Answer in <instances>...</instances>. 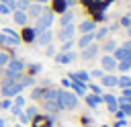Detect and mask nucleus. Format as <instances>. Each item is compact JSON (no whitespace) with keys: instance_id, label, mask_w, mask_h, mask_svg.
<instances>
[{"instance_id":"1","label":"nucleus","mask_w":131,"mask_h":127,"mask_svg":"<svg viewBox=\"0 0 131 127\" xmlns=\"http://www.w3.org/2000/svg\"><path fill=\"white\" fill-rule=\"evenodd\" d=\"M23 70H25L23 59L10 57V59H8V64H6V78H10V80H18V78H20V74H23Z\"/></svg>"},{"instance_id":"2","label":"nucleus","mask_w":131,"mask_h":127,"mask_svg":"<svg viewBox=\"0 0 131 127\" xmlns=\"http://www.w3.org/2000/svg\"><path fill=\"white\" fill-rule=\"evenodd\" d=\"M51 23H53V10H43V14L37 18V23H35V27H33L35 35H39L41 31H47V29L51 27Z\"/></svg>"},{"instance_id":"3","label":"nucleus","mask_w":131,"mask_h":127,"mask_svg":"<svg viewBox=\"0 0 131 127\" xmlns=\"http://www.w3.org/2000/svg\"><path fill=\"white\" fill-rule=\"evenodd\" d=\"M23 90V86L18 84V80H10V78H6L4 82H2V86H0V92H2V96H16L18 92Z\"/></svg>"},{"instance_id":"4","label":"nucleus","mask_w":131,"mask_h":127,"mask_svg":"<svg viewBox=\"0 0 131 127\" xmlns=\"http://www.w3.org/2000/svg\"><path fill=\"white\" fill-rule=\"evenodd\" d=\"M59 107L61 109H68V111H74L78 107V96L70 90H61L59 92Z\"/></svg>"},{"instance_id":"5","label":"nucleus","mask_w":131,"mask_h":127,"mask_svg":"<svg viewBox=\"0 0 131 127\" xmlns=\"http://www.w3.org/2000/svg\"><path fill=\"white\" fill-rule=\"evenodd\" d=\"M18 43H20V37L12 29H4L0 33V45H18Z\"/></svg>"},{"instance_id":"6","label":"nucleus","mask_w":131,"mask_h":127,"mask_svg":"<svg viewBox=\"0 0 131 127\" xmlns=\"http://www.w3.org/2000/svg\"><path fill=\"white\" fill-rule=\"evenodd\" d=\"M59 92L61 90H57V88H49V90H43V102H53V104H59ZM61 109V107H59Z\"/></svg>"},{"instance_id":"7","label":"nucleus","mask_w":131,"mask_h":127,"mask_svg":"<svg viewBox=\"0 0 131 127\" xmlns=\"http://www.w3.org/2000/svg\"><path fill=\"white\" fill-rule=\"evenodd\" d=\"M100 66H102V70H106V72H115V70H117V59L106 53V55H102Z\"/></svg>"},{"instance_id":"8","label":"nucleus","mask_w":131,"mask_h":127,"mask_svg":"<svg viewBox=\"0 0 131 127\" xmlns=\"http://www.w3.org/2000/svg\"><path fill=\"white\" fill-rule=\"evenodd\" d=\"M74 31H76V27H74V25H66V27H61V31H59L57 39H59V41H68V39H72V37H74Z\"/></svg>"},{"instance_id":"9","label":"nucleus","mask_w":131,"mask_h":127,"mask_svg":"<svg viewBox=\"0 0 131 127\" xmlns=\"http://www.w3.org/2000/svg\"><path fill=\"white\" fill-rule=\"evenodd\" d=\"M96 53H98V45L96 43H90V45H86L82 49V59H92Z\"/></svg>"},{"instance_id":"10","label":"nucleus","mask_w":131,"mask_h":127,"mask_svg":"<svg viewBox=\"0 0 131 127\" xmlns=\"http://www.w3.org/2000/svg\"><path fill=\"white\" fill-rule=\"evenodd\" d=\"M35 39H37V43H39V45H49V43H51V39H53V33L47 29V31H41Z\"/></svg>"},{"instance_id":"11","label":"nucleus","mask_w":131,"mask_h":127,"mask_svg":"<svg viewBox=\"0 0 131 127\" xmlns=\"http://www.w3.org/2000/svg\"><path fill=\"white\" fill-rule=\"evenodd\" d=\"M55 59H57V64H70V61L76 59V55H74L72 51H61V53L55 55Z\"/></svg>"},{"instance_id":"12","label":"nucleus","mask_w":131,"mask_h":127,"mask_svg":"<svg viewBox=\"0 0 131 127\" xmlns=\"http://www.w3.org/2000/svg\"><path fill=\"white\" fill-rule=\"evenodd\" d=\"M88 78H90V74L84 72V70H82V72H72V74H70V80H72V82H84V84H86Z\"/></svg>"},{"instance_id":"13","label":"nucleus","mask_w":131,"mask_h":127,"mask_svg":"<svg viewBox=\"0 0 131 127\" xmlns=\"http://www.w3.org/2000/svg\"><path fill=\"white\" fill-rule=\"evenodd\" d=\"M33 127H51V117H33Z\"/></svg>"},{"instance_id":"14","label":"nucleus","mask_w":131,"mask_h":127,"mask_svg":"<svg viewBox=\"0 0 131 127\" xmlns=\"http://www.w3.org/2000/svg\"><path fill=\"white\" fill-rule=\"evenodd\" d=\"M90 43H94V33H82V37H80V41H78V47L84 49V47L90 45Z\"/></svg>"},{"instance_id":"15","label":"nucleus","mask_w":131,"mask_h":127,"mask_svg":"<svg viewBox=\"0 0 131 127\" xmlns=\"http://www.w3.org/2000/svg\"><path fill=\"white\" fill-rule=\"evenodd\" d=\"M102 102H106V107H108V111H111V113L119 111V102H117V98H115L113 94H106V96L102 98Z\"/></svg>"},{"instance_id":"16","label":"nucleus","mask_w":131,"mask_h":127,"mask_svg":"<svg viewBox=\"0 0 131 127\" xmlns=\"http://www.w3.org/2000/svg\"><path fill=\"white\" fill-rule=\"evenodd\" d=\"M113 57H115L117 61H121V59H127V57H131V51H127V49L121 45V47H115V53H113Z\"/></svg>"},{"instance_id":"17","label":"nucleus","mask_w":131,"mask_h":127,"mask_svg":"<svg viewBox=\"0 0 131 127\" xmlns=\"http://www.w3.org/2000/svg\"><path fill=\"white\" fill-rule=\"evenodd\" d=\"M100 82H102V86H106V88H111V86H117V82H119V78H117V76H113V74H104V76L100 78Z\"/></svg>"},{"instance_id":"18","label":"nucleus","mask_w":131,"mask_h":127,"mask_svg":"<svg viewBox=\"0 0 131 127\" xmlns=\"http://www.w3.org/2000/svg\"><path fill=\"white\" fill-rule=\"evenodd\" d=\"M94 27H96L94 20H82L78 29H80V33H94Z\"/></svg>"},{"instance_id":"19","label":"nucleus","mask_w":131,"mask_h":127,"mask_svg":"<svg viewBox=\"0 0 131 127\" xmlns=\"http://www.w3.org/2000/svg\"><path fill=\"white\" fill-rule=\"evenodd\" d=\"M86 102H88V107L96 109V107L102 102V96H100V94H88V96H86Z\"/></svg>"},{"instance_id":"20","label":"nucleus","mask_w":131,"mask_h":127,"mask_svg":"<svg viewBox=\"0 0 131 127\" xmlns=\"http://www.w3.org/2000/svg\"><path fill=\"white\" fill-rule=\"evenodd\" d=\"M14 23L16 25H20V27H25L27 25V12H23V10H14Z\"/></svg>"},{"instance_id":"21","label":"nucleus","mask_w":131,"mask_h":127,"mask_svg":"<svg viewBox=\"0 0 131 127\" xmlns=\"http://www.w3.org/2000/svg\"><path fill=\"white\" fill-rule=\"evenodd\" d=\"M29 14H31L33 18H39V16L43 14V6H41V4H31V6H29Z\"/></svg>"},{"instance_id":"22","label":"nucleus","mask_w":131,"mask_h":127,"mask_svg":"<svg viewBox=\"0 0 131 127\" xmlns=\"http://www.w3.org/2000/svg\"><path fill=\"white\" fill-rule=\"evenodd\" d=\"M117 70H121V72H129V70H131V57L117 61Z\"/></svg>"},{"instance_id":"23","label":"nucleus","mask_w":131,"mask_h":127,"mask_svg":"<svg viewBox=\"0 0 131 127\" xmlns=\"http://www.w3.org/2000/svg\"><path fill=\"white\" fill-rule=\"evenodd\" d=\"M31 6V0H14V10H29Z\"/></svg>"},{"instance_id":"24","label":"nucleus","mask_w":131,"mask_h":127,"mask_svg":"<svg viewBox=\"0 0 131 127\" xmlns=\"http://www.w3.org/2000/svg\"><path fill=\"white\" fill-rule=\"evenodd\" d=\"M72 18H74V12H72V10L63 12V14H61V27H66V25H72Z\"/></svg>"},{"instance_id":"25","label":"nucleus","mask_w":131,"mask_h":127,"mask_svg":"<svg viewBox=\"0 0 131 127\" xmlns=\"http://www.w3.org/2000/svg\"><path fill=\"white\" fill-rule=\"evenodd\" d=\"M72 88L76 90V96L86 92V84H84V82H72Z\"/></svg>"},{"instance_id":"26","label":"nucleus","mask_w":131,"mask_h":127,"mask_svg":"<svg viewBox=\"0 0 131 127\" xmlns=\"http://www.w3.org/2000/svg\"><path fill=\"white\" fill-rule=\"evenodd\" d=\"M53 8H55L57 12H66L68 2H66V0H53Z\"/></svg>"},{"instance_id":"27","label":"nucleus","mask_w":131,"mask_h":127,"mask_svg":"<svg viewBox=\"0 0 131 127\" xmlns=\"http://www.w3.org/2000/svg\"><path fill=\"white\" fill-rule=\"evenodd\" d=\"M117 86H121V88H131V78H129V76H121L119 82H117Z\"/></svg>"},{"instance_id":"28","label":"nucleus","mask_w":131,"mask_h":127,"mask_svg":"<svg viewBox=\"0 0 131 127\" xmlns=\"http://www.w3.org/2000/svg\"><path fill=\"white\" fill-rule=\"evenodd\" d=\"M35 37H37V35H35L33 29H25V33H23V39H25V41H33Z\"/></svg>"},{"instance_id":"29","label":"nucleus","mask_w":131,"mask_h":127,"mask_svg":"<svg viewBox=\"0 0 131 127\" xmlns=\"http://www.w3.org/2000/svg\"><path fill=\"white\" fill-rule=\"evenodd\" d=\"M18 84L25 88V86H31L33 84V76H27V78H18Z\"/></svg>"},{"instance_id":"30","label":"nucleus","mask_w":131,"mask_h":127,"mask_svg":"<svg viewBox=\"0 0 131 127\" xmlns=\"http://www.w3.org/2000/svg\"><path fill=\"white\" fill-rule=\"evenodd\" d=\"M106 33H108V29H106V27H102L98 33H94V39H98V41H100V39H104V37H106Z\"/></svg>"},{"instance_id":"31","label":"nucleus","mask_w":131,"mask_h":127,"mask_svg":"<svg viewBox=\"0 0 131 127\" xmlns=\"http://www.w3.org/2000/svg\"><path fill=\"white\" fill-rule=\"evenodd\" d=\"M8 59H10V55L4 53V51H0V68H4V66L8 64Z\"/></svg>"},{"instance_id":"32","label":"nucleus","mask_w":131,"mask_h":127,"mask_svg":"<svg viewBox=\"0 0 131 127\" xmlns=\"http://www.w3.org/2000/svg\"><path fill=\"white\" fill-rule=\"evenodd\" d=\"M115 47H117V45H115V41H106V43L102 45V49H104V51H115Z\"/></svg>"},{"instance_id":"33","label":"nucleus","mask_w":131,"mask_h":127,"mask_svg":"<svg viewBox=\"0 0 131 127\" xmlns=\"http://www.w3.org/2000/svg\"><path fill=\"white\" fill-rule=\"evenodd\" d=\"M25 115H27V117H29V119H33V117H37V109H35V107H29V109H27V113H25Z\"/></svg>"},{"instance_id":"34","label":"nucleus","mask_w":131,"mask_h":127,"mask_svg":"<svg viewBox=\"0 0 131 127\" xmlns=\"http://www.w3.org/2000/svg\"><path fill=\"white\" fill-rule=\"evenodd\" d=\"M31 96H33V98H41V96H43V88H35V90L31 92Z\"/></svg>"},{"instance_id":"35","label":"nucleus","mask_w":131,"mask_h":127,"mask_svg":"<svg viewBox=\"0 0 131 127\" xmlns=\"http://www.w3.org/2000/svg\"><path fill=\"white\" fill-rule=\"evenodd\" d=\"M63 45H61V51H70V47H72V39H68V41H61Z\"/></svg>"},{"instance_id":"36","label":"nucleus","mask_w":131,"mask_h":127,"mask_svg":"<svg viewBox=\"0 0 131 127\" xmlns=\"http://www.w3.org/2000/svg\"><path fill=\"white\" fill-rule=\"evenodd\" d=\"M23 104H25V98H23L20 94H16V100H14V104H12V107H23Z\"/></svg>"},{"instance_id":"37","label":"nucleus","mask_w":131,"mask_h":127,"mask_svg":"<svg viewBox=\"0 0 131 127\" xmlns=\"http://www.w3.org/2000/svg\"><path fill=\"white\" fill-rule=\"evenodd\" d=\"M10 10H12L10 6H6V4H2V2H0V14H8Z\"/></svg>"},{"instance_id":"38","label":"nucleus","mask_w":131,"mask_h":127,"mask_svg":"<svg viewBox=\"0 0 131 127\" xmlns=\"http://www.w3.org/2000/svg\"><path fill=\"white\" fill-rule=\"evenodd\" d=\"M90 74H92L94 78H102V76H104V72H102V70H92Z\"/></svg>"},{"instance_id":"39","label":"nucleus","mask_w":131,"mask_h":127,"mask_svg":"<svg viewBox=\"0 0 131 127\" xmlns=\"http://www.w3.org/2000/svg\"><path fill=\"white\" fill-rule=\"evenodd\" d=\"M123 113L125 115H131V102H125L123 104Z\"/></svg>"},{"instance_id":"40","label":"nucleus","mask_w":131,"mask_h":127,"mask_svg":"<svg viewBox=\"0 0 131 127\" xmlns=\"http://www.w3.org/2000/svg\"><path fill=\"white\" fill-rule=\"evenodd\" d=\"M39 70H41V66H39V64H35V66H31V76H35V74H37Z\"/></svg>"},{"instance_id":"41","label":"nucleus","mask_w":131,"mask_h":127,"mask_svg":"<svg viewBox=\"0 0 131 127\" xmlns=\"http://www.w3.org/2000/svg\"><path fill=\"white\" fill-rule=\"evenodd\" d=\"M121 25H123V27H129V25H131V18H129V16H123V18H121Z\"/></svg>"},{"instance_id":"42","label":"nucleus","mask_w":131,"mask_h":127,"mask_svg":"<svg viewBox=\"0 0 131 127\" xmlns=\"http://www.w3.org/2000/svg\"><path fill=\"white\" fill-rule=\"evenodd\" d=\"M61 84H63L66 88H72V80H70V78H63V80H61Z\"/></svg>"},{"instance_id":"43","label":"nucleus","mask_w":131,"mask_h":127,"mask_svg":"<svg viewBox=\"0 0 131 127\" xmlns=\"http://www.w3.org/2000/svg\"><path fill=\"white\" fill-rule=\"evenodd\" d=\"M0 104H2V109H10V107H12V102H10V100H2Z\"/></svg>"},{"instance_id":"44","label":"nucleus","mask_w":131,"mask_h":127,"mask_svg":"<svg viewBox=\"0 0 131 127\" xmlns=\"http://www.w3.org/2000/svg\"><path fill=\"white\" fill-rule=\"evenodd\" d=\"M2 4H6V6H10V8H14V0H0Z\"/></svg>"},{"instance_id":"45","label":"nucleus","mask_w":131,"mask_h":127,"mask_svg":"<svg viewBox=\"0 0 131 127\" xmlns=\"http://www.w3.org/2000/svg\"><path fill=\"white\" fill-rule=\"evenodd\" d=\"M53 53H55V49H53L51 43H49V45H47V55H53Z\"/></svg>"},{"instance_id":"46","label":"nucleus","mask_w":131,"mask_h":127,"mask_svg":"<svg viewBox=\"0 0 131 127\" xmlns=\"http://www.w3.org/2000/svg\"><path fill=\"white\" fill-rule=\"evenodd\" d=\"M92 90H94V94H100V86L98 84H92Z\"/></svg>"},{"instance_id":"47","label":"nucleus","mask_w":131,"mask_h":127,"mask_svg":"<svg viewBox=\"0 0 131 127\" xmlns=\"http://www.w3.org/2000/svg\"><path fill=\"white\" fill-rule=\"evenodd\" d=\"M123 47H125L127 51H131V39H129V41H125V43H123Z\"/></svg>"},{"instance_id":"48","label":"nucleus","mask_w":131,"mask_h":127,"mask_svg":"<svg viewBox=\"0 0 131 127\" xmlns=\"http://www.w3.org/2000/svg\"><path fill=\"white\" fill-rule=\"evenodd\" d=\"M115 113H117V117H119V121H123V117H125V113H123V111H115Z\"/></svg>"},{"instance_id":"49","label":"nucleus","mask_w":131,"mask_h":127,"mask_svg":"<svg viewBox=\"0 0 131 127\" xmlns=\"http://www.w3.org/2000/svg\"><path fill=\"white\" fill-rule=\"evenodd\" d=\"M123 125H125V121H117L115 123V127H123Z\"/></svg>"},{"instance_id":"50","label":"nucleus","mask_w":131,"mask_h":127,"mask_svg":"<svg viewBox=\"0 0 131 127\" xmlns=\"http://www.w3.org/2000/svg\"><path fill=\"white\" fill-rule=\"evenodd\" d=\"M127 29H129V37H131V25H129V27H127Z\"/></svg>"},{"instance_id":"51","label":"nucleus","mask_w":131,"mask_h":127,"mask_svg":"<svg viewBox=\"0 0 131 127\" xmlns=\"http://www.w3.org/2000/svg\"><path fill=\"white\" fill-rule=\"evenodd\" d=\"M0 127H4V121H2V119H0Z\"/></svg>"},{"instance_id":"52","label":"nucleus","mask_w":131,"mask_h":127,"mask_svg":"<svg viewBox=\"0 0 131 127\" xmlns=\"http://www.w3.org/2000/svg\"><path fill=\"white\" fill-rule=\"evenodd\" d=\"M37 2H45V0H37Z\"/></svg>"},{"instance_id":"53","label":"nucleus","mask_w":131,"mask_h":127,"mask_svg":"<svg viewBox=\"0 0 131 127\" xmlns=\"http://www.w3.org/2000/svg\"><path fill=\"white\" fill-rule=\"evenodd\" d=\"M0 109H2V104H0Z\"/></svg>"}]
</instances>
